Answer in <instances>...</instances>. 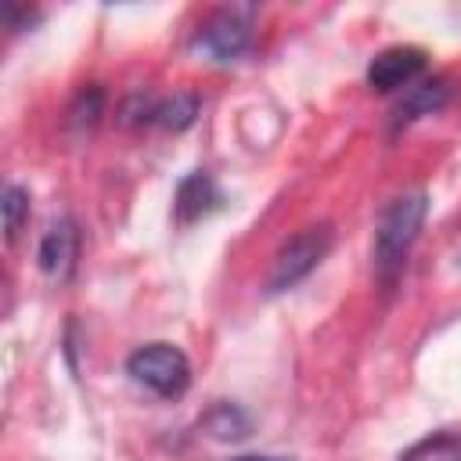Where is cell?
I'll return each instance as SVG.
<instances>
[{"mask_svg": "<svg viewBox=\"0 0 461 461\" xmlns=\"http://www.w3.org/2000/svg\"><path fill=\"white\" fill-rule=\"evenodd\" d=\"M429 216V194L425 191H407L396 194L375 227V270L382 281H393L411 252V245L421 234V223Z\"/></svg>", "mask_w": 461, "mask_h": 461, "instance_id": "cell-1", "label": "cell"}, {"mask_svg": "<svg viewBox=\"0 0 461 461\" xmlns=\"http://www.w3.org/2000/svg\"><path fill=\"white\" fill-rule=\"evenodd\" d=\"M126 375L162 400H180L191 385V360L173 342H148L126 357Z\"/></svg>", "mask_w": 461, "mask_h": 461, "instance_id": "cell-2", "label": "cell"}, {"mask_svg": "<svg viewBox=\"0 0 461 461\" xmlns=\"http://www.w3.org/2000/svg\"><path fill=\"white\" fill-rule=\"evenodd\" d=\"M331 241H335V230L331 223H313V227H303L295 230L274 256L270 263V274H267V292L277 295V292H288L295 288L303 277H310L321 259L331 252Z\"/></svg>", "mask_w": 461, "mask_h": 461, "instance_id": "cell-3", "label": "cell"}, {"mask_svg": "<svg viewBox=\"0 0 461 461\" xmlns=\"http://www.w3.org/2000/svg\"><path fill=\"white\" fill-rule=\"evenodd\" d=\"M194 47H198L202 54H209L212 61H234V58H241V54L252 47V22H249V11H238V7H220V11H212V14L198 25Z\"/></svg>", "mask_w": 461, "mask_h": 461, "instance_id": "cell-4", "label": "cell"}, {"mask_svg": "<svg viewBox=\"0 0 461 461\" xmlns=\"http://www.w3.org/2000/svg\"><path fill=\"white\" fill-rule=\"evenodd\" d=\"M429 65V54L425 47H414V43H396V47H385L371 58L367 65V86L378 90V94H393V90H403L411 86Z\"/></svg>", "mask_w": 461, "mask_h": 461, "instance_id": "cell-5", "label": "cell"}, {"mask_svg": "<svg viewBox=\"0 0 461 461\" xmlns=\"http://www.w3.org/2000/svg\"><path fill=\"white\" fill-rule=\"evenodd\" d=\"M76 259H79V227L61 216L47 227V234L40 238V249H36V263L40 270L50 277V281H65L72 277L76 270Z\"/></svg>", "mask_w": 461, "mask_h": 461, "instance_id": "cell-6", "label": "cell"}, {"mask_svg": "<svg viewBox=\"0 0 461 461\" xmlns=\"http://www.w3.org/2000/svg\"><path fill=\"white\" fill-rule=\"evenodd\" d=\"M212 209H220V187H216V180H212L205 169L187 173V176L180 180V187H176V198H173V216H176V223L187 227V223L209 216Z\"/></svg>", "mask_w": 461, "mask_h": 461, "instance_id": "cell-7", "label": "cell"}, {"mask_svg": "<svg viewBox=\"0 0 461 461\" xmlns=\"http://www.w3.org/2000/svg\"><path fill=\"white\" fill-rule=\"evenodd\" d=\"M450 94H454V90H450V79H443V76H436V79H421V83H411V86L403 90V97L396 101V108H393V130L411 126L414 119L439 112V108L450 101Z\"/></svg>", "mask_w": 461, "mask_h": 461, "instance_id": "cell-8", "label": "cell"}, {"mask_svg": "<svg viewBox=\"0 0 461 461\" xmlns=\"http://www.w3.org/2000/svg\"><path fill=\"white\" fill-rule=\"evenodd\" d=\"M202 429L212 436V439H245L252 432V421L249 414L238 407V403H216L205 418H202Z\"/></svg>", "mask_w": 461, "mask_h": 461, "instance_id": "cell-9", "label": "cell"}, {"mask_svg": "<svg viewBox=\"0 0 461 461\" xmlns=\"http://www.w3.org/2000/svg\"><path fill=\"white\" fill-rule=\"evenodd\" d=\"M396 461H461V436L457 432H432L407 447Z\"/></svg>", "mask_w": 461, "mask_h": 461, "instance_id": "cell-10", "label": "cell"}, {"mask_svg": "<svg viewBox=\"0 0 461 461\" xmlns=\"http://www.w3.org/2000/svg\"><path fill=\"white\" fill-rule=\"evenodd\" d=\"M194 115H198V97L187 94V90H180V94H173V97H162L158 108H155V122H158L162 130H173V133L187 130V126L194 122Z\"/></svg>", "mask_w": 461, "mask_h": 461, "instance_id": "cell-11", "label": "cell"}, {"mask_svg": "<svg viewBox=\"0 0 461 461\" xmlns=\"http://www.w3.org/2000/svg\"><path fill=\"white\" fill-rule=\"evenodd\" d=\"M101 115H104V90L101 86H83L68 104V126L79 133L94 130Z\"/></svg>", "mask_w": 461, "mask_h": 461, "instance_id": "cell-12", "label": "cell"}, {"mask_svg": "<svg viewBox=\"0 0 461 461\" xmlns=\"http://www.w3.org/2000/svg\"><path fill=\"white\" fill-rule=\"evenodd\" d=\"M0 209H4V230H7V241L18 238L25 216H29V191L18 187V184H7L4 187V198H0Z\"/></svg>", "mask_w": 461, "mask_h": 461, "instance_id": "cell-13", "label": "cell"}, {"mask_svg": "<svg viewBox=\"0 0 461 461\" xmlns=\"http://www.w3.org/2000/svg\"><path fill=\"white\" fill-rule=\"evenodd\" d=\"M230 461H288V457H274V454H238Z\"/></svg>", "mask_w": 461, "mask_h": 461, "instance_id": "cell-14", "label": "cell"}]
</instances>
